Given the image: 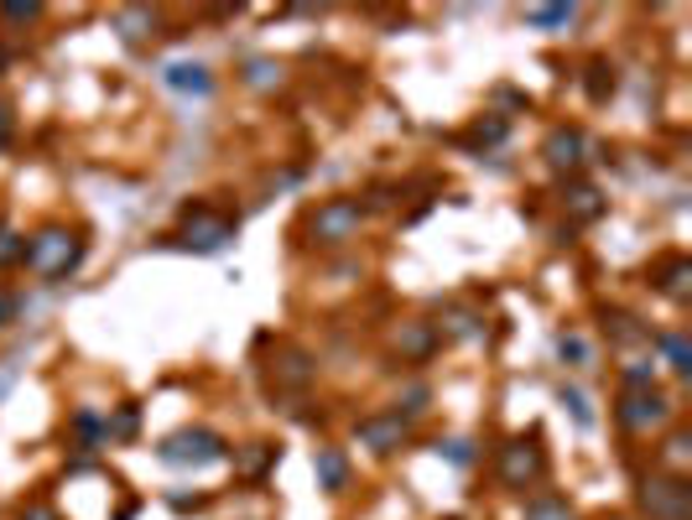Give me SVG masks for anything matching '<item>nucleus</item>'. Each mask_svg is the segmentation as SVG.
I'll return each mask as SVG.
<instances>
[{
	"label": "nucleus",
	"instance_id": "nucleus-17",
	"mask_svg": "<svg viewBox=\"0 0 692 520\" xmlns=\"http://www.w3.org/2000/svg\"><path fill=\"white\" fill-rule=\"evenodd\" d=\"M277 459H281V448L277 442H245V448H235L224 463H235V479H245V484H260L271 468H277Z\"/></svg>",
	"mask_w": 692,
	"mask_h": 520
},
{
	"label": "nucleus",
	"instance_id": "nucleus-19",
	"mask_svg": "<svg viewBox=\"0 0 692 520\" xmlns=\"http://www.w3.org/2000/svg\"><path fill=\"white\" fill-rule=\"evenodd\" d=\"M161 83H167L172 94H198V100L214 94V74H209L203 63H167V68H161Z\"/></svg>",
	"mask_w": 692,
	"mask_h": 520
},
{
	"label": "nucleus",
	"instance_id": "nucleus-36",
	"mask_svg": "<svg viewBox=\"0 0 692 520\" xmlns=\"http://www.w3.org/2000/svg\"><path fill=\"white\" fill-rule=\"evenodd\" d=\"M11 140H16V110H11V104L0 100V151H5Z\"/></svg>",
	"mask_w": 692,
	"mask_h": 520
},
{
	"label": "nucleus",
	"instance_id": "nucleus-6",
	"mask_svg": "<svg viewBox=\"0 0 692 520\" xmlns=\"http://www.w3.org/2000/svg\"><path fill=\"white\" fill-rule=\"evenodd\" d=\"M157 459L167 468H214V463L230 459V442L214 427H178L157 442Z\"/></svg>",
	"mask_w": 692,
	"mask_h": 520
},
{
	"label": "nucleus",
	"instance_id": "nucleus-16",
	"mask_svg": "<svg viewBox=\"0 0 692 520\" xmlns=\"http://www.w3.org/2000/svg\"><path fill=\"white\" fill-rule=\"evenodd\" d=\"M313 474H317V489H323V495H344L349 479H355V463H349V453H344L338 442H317Z\"/></svg>",
	"mask_w": 692,
	"mask_h": 520
},
{
	"label": "nucleus",
	"instance_id": "nucleus-11",
	"mask_svg": "<svg viewBox=\"0 0 692 520\" xmlns=\"http://www.w3.org/2000/svg\"><path fill=\"white\" fill-rule=\"evenodd\" d=\"M557 208L568 214V224H599L610 214V199H604V188L589 178H568L557 188Z\"/></svg>",
	"mask_w": 692,
	"mask_h": 520
},
{
	"label": "nucleus",
	"instance_id": "nucleus-39",
	"mask_svg": "<svg viewBox=\"0 0 692 520\" xmlns=\"http://www.w3.org/2000/svg\"><path fill=\"white\" fill-rule=\"evenodd\" d=\"M599 520H630V516H599Z\"/></svg>",
	"mask_w": 692,
	"mask_h": 520
},
{
	"label": "nucleus",
	"instance_id": "nucleus-25",
	"mask_svg": "<svg viewBox=\"0 0 692 520\" xmlns=\"http://www.w3.org/2000/svg\"><path fill=\"white\" fill-rule=\"evenodd\" d=\"M141 432V406L136 400H125V406H115L110 417H104V438L110 442H131Z\"/></svg>",
	"mask_w": 692,
	"mask_h": 520
},
{
	"label": "nucleus",
	"instance_id": "nucleus-8",
	"mask_svg": "<svg viewBox=\"0 0 692 520\" xmlns=\"http://www.w3.org/2000/svg\"><path fill=\"white\" fill-rule=\"evenodd\" d=\"M589 151L593 140L583 125H553L547 136H542V161H547V172H557V178H583V167H589Z\"/></svg>",
	"mask_w": 692,
	"mask_h": 520
},
{
	"label": "nucleus",
	"instance_id": "nucleus-30",
	"mask_svg": "<svg viewBox=\"0 0 692 520\" xmlns=\"http://www.w3.org/2000/svg\"><path fill=\"white\" fill-rule=\"evenodd\" d=\"M557 400H562V411H568L583 432H593V406H589V396H583L578 385H557Z\"/></svg>",
	"mask_w": 692,
	"mask_h": 520
},
{
	"label": "nucleus",
	"instance_id": "nucleus-35",
	"mask_svg": "<svg viewBox=\"0 0 692 520\" xmlns=\"http://www.w3.org/2000/svg\"><path fill=\"white\" fill-rule=\"evenodd\" d=\"M16 318H21V297L11 286H0V328H11Z\"/></svg>",
	"mask_w": 692,
	"mask_h": 520
},
{
	"label": "nucleus",
	"instance_id": "nucleus-15",
	"mask_svg": "<svg viewBox=\"0 0 692 520\" xmlns=\"http://www.w3.org/2000/svg\"><path fill=\"white\" fill-rule=\"evenodd\" d=\"M599 328H604V339L614 349H640V343H651V323L630 313V307H599Z\"/></svg>",
	"mask_w": 692,
	"mask_h": 520
},
{
	"label": "nucleus",
	"instance_id": "nucleus-1",
	"mask_svg": "<svg viewBox=\"0 0 692 520\" xmlns=\"http://www.w3.org/2000/svg\"><path fill=\"white\" fill-rule=\"evenodd\" d=\"M365 203L355 193H334V199H317L308 214H302V245L308 250H344V245L359 240V229H365Z\"/></svg>",
	"mask_w": 692,
	"mask_h": 520
},
{
	"label": "nucleus",
	"instance_id": "nucleus-7",
	"mask_svg": "<svg viewBox=\"0 0 692 520\" xmlns=\"http://www.w3.org/2000/svg\"><path fill=\"white\" fill-rule=\"evenodd\" d=\"M672 417H677V400L667 396L661 385L620 391V396H614V421H620V432H630V438H651V432H661Z\"/></svg>",
	"mask_w": 692,
	"mask_h": 520
},
{
	"label": "nucleus",
	"instance_id": "nucleus-37",
	"mask_svg": "<svg viewBox=\"0 0 692 520\" xmlns=\"http://www.w3.org/2000/svg\"><path fill=\"white\" fill-rule=\"evenodd\" d=\"M167 505H172V510H182V516H188V510H203V495H167Z\"/></svg>",
	"mask_w": 692,
	"mask_h": 520
},
{
	"label": "nucleus",
	"instance_id": "nucleus-12",
	"mask_svg": "<svg viewBox=\"0 0 692 520\" xmlns=\"http://www.w3.org/2000/svg\"><path fill=\"white\" fill-rule=\"evenodd\" d=\"M646 281H651V292H661L667 302H682L692 297V256H682V250H667V256H656L651 265H646Z\"/></svg>",
	"mask_w": 692,
	"mask_h": 520
},
{
	"label": "nucleus",
	"instance_id": "nucleus-22",
	"mask_svg": "<svg viewBox=\"0 0 692 520\" xmlns=\"http://www.w3.org/2000/svg\"><path fill=\"white\" fill-rule=\"evenodd\" d=\"M651 343L667 354V370H672L677 381H688V375H692V343H688V334H682V328H672V334H651Z\"/></svg>",
	"mask_w": 692,
	"mask_h": 520
},
{
	"label": "nucleus",
	"instance_id": "nucleus-9",
	"mask_svg": "<svg viewBox=\"0 0 692 520\" xmlns=\"http://www.w3.org/2000/svg\"><path fill=\"white\" fill-rule=\"evenodd\" d=\"M266 375L277 385L281 396H302V391H313L317 381V354L313 349H302V343H277V360L266 364Z\"/></svg>",
	"mask_w": 692,
	"mask_h": 520
},
{
	"label": "nucleus",
	"instance_id": "nucleus-32",
	"mask_svg": "<svg viewBox=\"0 0 692 520\" xmlns=\"http://www.w3.org/2000/svg\"><path fill=\"white\" fill-rule=\"evenodd\" d=\"M656 385V360H625L620 364V391H646Z\"/></svg>",
	"mask_w": 692,
	"mask_h": 520
},
{
	"label": "nucleus",
	"instance_id": "nucleus-20",
	"mask_svg": "<svg viewBox=\"0 0 692 520\" xmlns=\"http://www.w3.org/2000/svg\"><path fill=\"white\" fill-rule=\"evenodd\" d=\"M614 89H620V74H614L610 58H589V63H583V94H589V104H610Z\"/></svg>",
	"mask_w": 692,
	"mask_h": 520
},
{
	"label": "nucleus",
	"instance_id": "nucleus-18",
	"mask_svg": "<svg viewBox=\"0 0 692 520\" xmlns=\"http://www.w3.org/2000/svg\"><path fill=\"white\" fill-rule=\"evenodd\" d=\"M115 32L125 47H141V42H152L161 32V16L152 5H125V11H115Z\"/></svg>",
	"mask_w": 692,
	"mask_h": 520
},
{
	"label": "nucleus",
	"instance_id": "nucleus-21",
	"mask_svg": "<svg viewBox=\"0 0 692 520\" xmlns=\"http://www.w3.org/2000/svg\"><path fill=\"white\" fill-rule=\"evenodd\" d=\"M526 520H578V510L562 489H532L526 495Z\"/></svg>",
	"mask_w": 692,
	"mask_h": 520
},
{
	"label": "nucleus",
	"instance_id": "nucleus-10",
	"mask_svg": "<svg viewBox=\"0 0 692 520\" xmlns=\"http://www.w3.org/2000/svg\"><path fill=\"white\" fill-rule=\"evenodd\" d=\"M355 442L365 453H376V459H391V453H401L412 442V421H401L391 406L386 411H370V417L355 421Z\"/></svg>",
	"mask_w": 692,
	"mask_h": 520
},
{
	"label": "nucleus",
	"instance_id": "nucleus-5",
	"mask_svg": "<svg viewBox=\"0 0 692 520\" xmlns=\"http://www.w3.org/2000/svg\"><path fill=\"white\" fill-rule=\"evenodd\" d=\"M635 505L646 520H692V479L677 468H651L635 484Z\"/></svg>",
	"mask_w": 692,
	"mask_h": 520
},
{
	"label": "nucleus",
	"instance_id": "nucleus-3",
	"mask_svg": "<svg viewBox=\"0 0 692 520\" xmlns=\"http://www.w3.org/2000/svg\"><path fill=\"white\" fill-rule=\"evenodd\" d=\"M239 235V214H224L214 203H188L182 208L178 229L167 235L172 250H193V256H219V250H230Z\"/></svg>",
	"mask_w": 692,
	"mask_h": 520
},
{
	"label": "nucleus",
	"instance_id": "nucleus-40",
	"mask_svg": "<svg viewBox=\"0 0 692 520\" xmlns=\"http://www.w3.org/2000/svg\"><path fill=\"white\" fill-rule=\"evenodd\" d=\"M0 68H5V47H0Z\"/></svg>",
	"mask_w": 692,
	"mask_h": 520
},
{
	"label": "nucleus",
	"instance_id": "nucleus-33",
	"mask_svg": "<svg viewBox=\"0 0 692 520\" xmlns=\"http://www.w3.org/2000/svg\"><path fill=\"white\" fill-rule=\"evenodd\" d=\"M0 265H26V235L0 229Z\"/></svg>",
	"mask_w": 692,
	"mask_h": 520
},
{
	"label": "nucleus",
	"instance_id": "nucleus-2",
	"mask_svg": "<svg viewBox=\"0 0 692 520\" xmlns=\"http://www.w3.org/2000/svg\"><path fill=\"white\" fill-rule=\"evenodd\" d=\"M89 256V235L83 229H68V224H42L37 235L26 240V271L42 281H68Z\"/></svg>",
	"mask_w": 692,
	"mask_h": 520
},
{
	"label": "nucleus",
	"instance_id": "nucleus-38",
	"mask_svg": "<svg viewBox=\"0 0 692 520\" xmlns=\"http://www.w3.org/2000/svg\"><path fill=\"white\" fill-rule=\"evenodd\" d=\"M21 520H58V516H53L47 505H26V510H21Z\"/></svg>",
	"mask_w": 692,
	"mask_h": 520
},
{
	"label": "nucleus",
	"instance_id": "nucleus-24",
	"mask_svg": "<svg viewBox=\"0 0 692 520\" xmlns=\"http://www.w3.org/2000/svg\"><path fill=\"white\" fill-rule=\"evenodd\" d=\"M68 432H74V438H79V448H104V417H99L94 406H79V411H74V417H68Z\"/></svg>",
	"mask_w": 692,
	"mask_h": 520
},
{
	"label": "nucleus",
	"instance_id": "nucleus-34",
	"mask_svg": "<svg viewBox=\"0 0 692 520\" xmlns=\"http://www.w3.org/2000/svg\"><path fill=\"white\" fill-rule=\"evenodd\" d=\"M0 16H5V21H37L42 5H37V0H11V5H0Z\"/></svg>",
	"mask_w": 692,
	"mask_h": 520
},
{
	"label": "nucleus",
	"instance_id": "nucleus-4",
	"mask_svg": "<svg viewBox=\"0 0 692 520\" xmlns=\"http://www.w3.org/2000/svg\"><path fill=\"white\" fill-rule=\"evenodd\" d=\"M494 479H500V489H515V495L547 484V438H542V427L515 432V438L494 453Z\"/></svg>",
	"mask_w": 692,
	"mask_h": 520
},
{
	"label": "nucleus",
	"instance_id": "nucleus-29",
	"mask_svg": "<svg viewBox=\"0 0 692 520\" xmlns=\"http://www.w3.org/2000/svg\"><path fill=\"white\" fill-rule=\"evenodd\" d=\"M433 453H437L443 463H454V468H475V459H479L475 438H437Z\"/></svg>",
	"mask_w": 692,
	"mask_h": 520
},
{
	"label": "nucleus",
	"instance_id": "nucleus-28",
	"mask_svg": "<svg viewBox=\"0 0 692 520\" xmlns=\"http://www.w3.org/2000/svg\"><path fill=\"white\" fill-rule=\"evenodd\" d=\"M281 68L277 58H250L245 68H239V83H250V89H281Z\"/></svg>",
	"mask_w": 692,
	"mask_h": 520
},
{
	"label": "nucleus",
	"instance_id": "nucleus-13",
	"mask_svg": "<svg viewBox=\"0 0 692 520\" xmlns=\"http://www.w3.org/2000/svg\"><path fill=\"white\" fill-rule=\"evenodd\" d=\"M443 349V339H437V328H433V318H406L401 328H395V360L401 364H427Z\"/></svg>",
	"mask_w": 692,
	"mask_h": 520
},
{
	"label": "nucleus",
	"instance_id": "nucleus-23",
	"mask_svg": "<svg viewBox=\"0 0 692 520\" xmlns=\"http://www.w3.org/2000/svg\"><path fill=\"white\" fill-rule=\"evenodd\" d=\"M553 349H557V360L568 364V370H593V343L578 334V328H562L553 339Z\"/></svg>",
	"mask_w": 692,
	"mask_h": 520
},
{
	"label": "nucleus",
	"instance_id": "nucleus-14",
	"mask_svg": "<svg viewBox=\"0 0 692 520\" xmlns=\"http://www.w3.org/2000/svg\"><path fill=\"white\" fill-rule=\"evenodd\" d=\"M433 328L443 343H469L484 334V313H479L475 302H443V313L433 318Z\"/></svg>",
	"mask_w": 692,
	"mask_h": 520
},
{
	"label": "nucleus",
	"instance_id": "nucleus-27",
	"mask_svg": "<svg viewBox=\"0 0 692 520\" xmlns=\"http://www.w3.org/2000/svg\"><path fill=\"white\" fill-rule=\"evenodd\" d=\"M573 21H578V5H532L526 11V26H536V32H562Z\"/></svg>",
	"mask_w": 692,
	"mask_h": 520
},
{
	"label": "nucleus",
	"instance_id": "nucleus-26",
	"mask_svg": "<svg viewBox=\"0 0 692 520\" xmlns=\"http://www.w3.org/2000/svg\"><path fill=\"white\" fill-rule=\"evenodd\" d=\"M505 136H511V121L490 110V115H479V121L469 125V136H464V140H469V146H484V151H490V146H500Z\"/></svg>",
	"mask_w": 692,
	"mask_h": 520
},
{
	"label": "nucleus",
	"instance_id": "nucleus-31",
	"mask_svg": "<svg viewBox=\"0 0 692 520\" xmlns=\"http://www.w3.org/2000/svg\"><path fill=\"white\" fill-rule=\"evenodd\" d=\"M427 400H433V391H427V385H406V391H401V396H395V417L401 421H416L422 417V411H427Z\"/></svg>",
	"mask_w": 692,
	"mask_h": 520
}]
</instances>
